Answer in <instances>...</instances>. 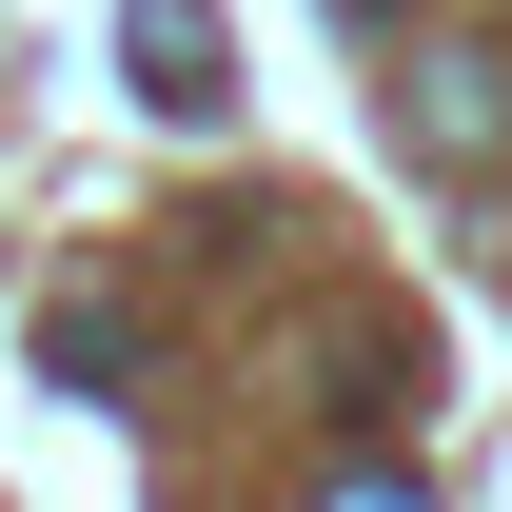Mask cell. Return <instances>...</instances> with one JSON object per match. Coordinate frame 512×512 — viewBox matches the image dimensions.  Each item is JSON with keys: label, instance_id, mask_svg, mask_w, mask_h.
I'll return each mask as SVG.
<instances>
[{"label": "cell", "instance_id": "1", "mask_svg": "<svg viewBox=\"0 0 512 512\" xmlns=\"http://www.w3.org/2000/svg\"><path fill=\"white\" fill-rule=\"evenodd\" d=\"M119 60H138V99H158V119H217V99H237V79H217V20H197V0H138V20H119Z\"/></svg>", "mask_w": 512, "mask_h": 512}, {"label": "cell", "instance_id": "2", "mask_svg": "<svg viewBox=\"0 0 512 512\" xmlns=\"http://www.w3.org/2000/svg\"><path fill=\"white\" fill-rule=\"evenodd\" d=\"M493 60H414V138H434V158H493Z\"/></svg>", "mask_w": 512, "mask_h": 512}, {"label": "cell", "instance_id": "3", "mask_svg": "<svg viewBox=\"0 0 512 512\" xmlns=\"http://www.w3.org/2000/svg\"><path fill=\"white\" fill-rule=\"evenodd\" d=\"M316 512H434V493H414V473H335Z\"/></svg>", "mask_w": 512, "mask_h": 512}]
</instances>
